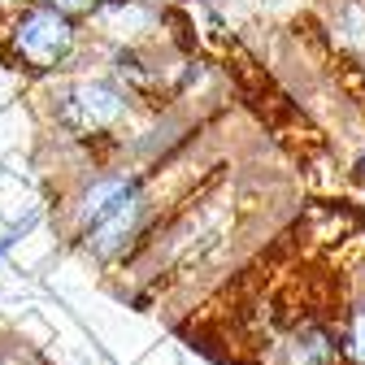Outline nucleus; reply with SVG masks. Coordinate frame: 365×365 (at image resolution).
Here are the masks:
<instances>
[{
    "label": "nucleus",
    "mask_w": 365,
    "mask_h": 365,
    "mask_svg": "<svg viewBox=\"0 0 365 365\" xmlns=\"http://www.w3.org/2000/svg\"><path fill=\"white\" fill-rule=\"evenodd\" d=\"M87 48H96L87 35V22L53 5H39V0L0 22V61L31 83L74 74Z\"/></svg>",
    "instance_id": "f03ea898"
},
{
    "label": "nucleus",
    "mask_w": 365,
    "mask_h": 365,
    "mask_svg": "<svg viewBox=\"0 0 365 365\" xmlns=\"http://www.w3.org/2000/svg\"><path fill=\"white\" fill-rule=\"evenodd\" d=\"M140 105L144 101L126 91L109 70H74L39 83V113L48 130L83 153L118 148L135 130Z\"/></svg>",
    "instance_id": "f257e3e1"
},
{
    "label": "nucleus",
    "mask_w": 365,
    "mask_h": 365,
    "mask_svg": "<svg viewBox=\"0 0 365 365\" xmlns=\"http://www.w3.org/2000/svg\"><path fill=\"white\" fill-rule=\"evenodd\" d=\"M153 5H161V9H165V5H182V0H153Z\"/></svg>",
    "instance_id": "1a4fd4ad"
},
{
    "label": "nucleus",
    "mask_w": 365,
    "mask_h": 365,
    "mask_svg": "<svg viewBox=\"0 0 365 365\" xmlns=\"http://www.w3.org/2000/svg\"><path fill=\"white\" fill-rule=\"evenodd\" d=\"M39 5H53V9H61V14H74V18H91V14H96L101 5H105V0H39Z\"/></svg>",
    "instance_id": "423d86ee"
},
{
    "label": "nucleus",
    "mask_w": 365,
    "mask_h": 365,
    "mask_svg": "<svg viewBox=\"0 0 365 365\" xmlns=\"http://www.w3.org/2000/svg\"><path fill=\"white\" fill-rule=\"evenodd\" d=\"M261 365H344L335 309H300L265 339Z\"/></svg>",
    "instance_id": "7ed1b4c3"
},
{
    "label": "nucleus",
    "mask_w": 365,
    "mask_h": 365,
    "mask_svg": "<svg viewBox=\"0 0 365 365\" xmlns=\"http://www.w3.org/2000/svg\"><path fill=\"white\" fill-rule=\"evenodd\" d=\"M335 327H339L344 365H365V274H356L344 287L335 304Z\"/></svg>",
    "instance_id": "39448f33"
},
{
    "label": "nucleus",
    "mask_w": 365,
    "mask_h": 365,
    "mask_svg": "<svg viewBox=\"0 0 365 365\" xmlns=\"http://www.w3.org/2000/svg\"><path fill=\"white\" fill-rule=\"evenodd\" d=\"M165 31H170V18L153 0H105L87 18L91 43H109V53L113 48H157Z\"/></svg>",
    "instance_id": "20e7f679"
},
{
    "label": "nucleus",
    "mask_w": 365,
    "mask_h": 365,
    "mask_svg": "<svg viewBox=\"0 0 365 365\" xmlns=\"http://www.w3.org/2000/svg\"><path fill=\"white\" fill-rule=\"evenodd\" d=\"M35 226V217H22V222H14L9 231H0V261H5L14 248H18V240H26V231Z\"/></svg>",
    "instance_id": "0eeeda50"
},
{
    "label": "nucleus",
    "mask_w": 365,
    "mask_h": 365,
    "mask_svg": "<svg viewBox=\"0 0 365 365\" xmlns=\"http://www.w3.org/2000/svg\"><path fill=\"white\" fill-rule=\"evenodd\" d=\"M356 174H365V157H361V161H356Z\"/></svg>",
    "instance_id": "9d476101"
},
{
    "label": "nucleus",
    "mask_w": 365,
    "mask_h": 365,
    "mask_svg": "<svg viewBox=\"0 0 365 365\" xmlns=\"http://www.w3.org/2000/svg\"><path fill=\"white\" fill-rule=\"evenodd\" d=\"M26 5H35V0H0V22L14 18V14H18V9H26Z\"/></svg>",
    "instance_id": "6e6552de"
}]
</instances>
